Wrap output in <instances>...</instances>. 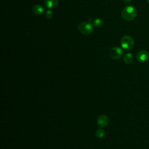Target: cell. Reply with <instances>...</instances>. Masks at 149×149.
<instances>
[{
    "instance_id": "1",
    "label": "cell",
    "mask_w": 149,
    "mask_h": 149,
    "mask_svg": "<svg viewBox=\"0 0 149 149\" xmlns=\"http://www.w3.org/2000/svg\"><path fill=\"white\" fill-rule=\"evenodd\" d=\"M122 18L126 21L133 20L137 15L136 9L132 6H127L125 7L121 13Z\"/></svg>"
},
{
    "instance_id": "2",
    "label": "cell",
    "mask_w": 149,
    "mask_h": 149,
    "mask_svg": "<svg viewBox=\"0 0 149 149\" xmlns=\"http://www.w3.org/2000/svg\"><path fill=\"white\" fill-rule=\"evenodd\" d=\"M121 45L125 50H130L133 47L134 40L133 38L129 35L124 36L121 39Z\"/></svg>"
},
{
    "instance_id": "3",
    "label": "cell",
    "mask_w": 149,
    "mask_h": 149,
    "mask_svg": "<svg viewBox=\"0 0 149 149\" xmlns=\"http://www.w3.org/2000/svg\"><path fill=\"white\" fill-rule=\"evenodd\" d=\"M78 30L82 34L89 35L92 33L93 27L89 22H83L79 25Z\"/></svg>"
},
{
    "instance_id": "4",
    "label": "cell",
    "mask_w": 149,
    "mask_h": 149,
    "mask_svg": "<svg viewBox=\"0 0 149 149\" xmlns=\"http://www.w3.org/2000/svg\"><path fill=\"white\" fill-rule=\"evenodd\" d=\"M109 56L111 58L115 60H119L123 56L122 49L118 47H112L109 51Z\"/></svg>"
},
{
    "instance_id": "5",
    "label": "cell",
    "mask_w": 149,
    "mask_h": 149,
    "mask_svg": "<svg viewBox=\"0 0 149 149\" xmlns=\"http://www.w3.org/2000/svg\"><path fill=\"white\" fill-rule=\"evenodd\" d=\"M149 58V53L147 51L142 49L139 51L136 54V60L139 62H144Z\"/></svg>"
},
{
    "instance_id": "6",
    "label": "cell",
    "mask_w": 149,
    "mask_h": 149,
    "mask_svg": "<svg viewBox=\"0 0 149 149\" xmlns=\"http://www.w3.org/2000/svg\"><path fill=\"white\" fill-rule=\"evenodd\" d=\"M109 122L108 117L106 115H101L99 116L97 119V125L102 128L106 127Z\"/></svg>"
},
{
    "instance_id": "7",
    "label": "cell",
    "mask_w": 149,
    "mask_h": 149,
    "mask_svg": "<svg viewBox=\"0 0 149 149\" xmlns=\"http://www.w3.org/2000/svg\"><path fill=\"white\" fill-rule=\"evenodd\" d=\"M59 3V0H45L44 4L45 6L48 9L55 8Z\"/></svg>"
},
{
    "instance_id": "8",
    "label": "cell",
    "mask_w": 149,
    "mask_h": 149,
    "mask_svg": "<svg viewBox=\"0 0 149 149\" xmlns=\"http://www.w3.org/2000/svg\"><path fill=\"white\" fill-rule=\"evenodd\" d=\"M32 12L36 15H40L44 12V8L40 4L35 5L32 8Z\"/></svg>"
},
{
    "instance_id": "9",
    "label": "cell",
    "mask_w": 149,
    "mask_h": 149,
    "mask_svg": "<svg viewBox=\"0 0 149 149\" xmlns=\"http://www.w3.org/2000/svg\"><path fill=\"white\" fill-rule=\"evenodd\" d=\"M104 25V21L102 18H96L93 21V25L97 28H101Z\"/></svg>"
},
{
    "instance_id": "10",
    "label": "cell",
    "mask_w": 149,
    "mask_h": 149,
    "mask_svg": "<svg viewBox=\"0 0 149 149\" xmlns=\"http://www.w3.org/2000/svg\"><path fill=\"white\" fill-rule=\"evenodd\" d=\"M133 60V56L131 53H127L124 57V61L126 64H130Z\"/></svg>"
},
{
    "instance_id": "11",
    "label": "cell",
    "mask_w": 149,
    "mask_h": 149,
    "mask_svg": "<svg viewBox=\"0 0 149 149\" xmlns=\"http://www.w3.org/2000/svg\"><path fill=\"white\" fill-rule=\"evenodd\" d=\"M95 135H96V136L98 138H103L104 136H105V132L104 130L102 128H99L97 130H96V132H95Z\"/></svg>"
},
{
    "instance_id": "12",
    "label": "cell",
    "mask_w": 149,
    "mask_h": 149,
    "mask_svg": "<svg viewBox=\"0 0 149 149\" xmlns=\"http://www.w3.org/2000/svg\"><path fill=\"white\" fill-rule=\"evenodd\" d=\"M53 16V13L51 10H47L46 13H45V17L48 19H51Z\"/></svg>"
},
{
    "instance_id": "13",
    "label": "cell",
    "mask_w": 149,
    "mask_h": 149,
    "mask_svg": "<svg viewBox=\"0 0 149 149\" xmlns=\"http://www.w3.org/2000/svg\"><path fill=\"white\" fill-rule=\"evenodd\" d=\"M123 2L125 3V4H129L132 3V0H122Z\"/></svg>"
},
{
    "instance_id": "14",
    "label": "cell",
    "mask_w": 149,
    "mask_h": 149,
    "mask_svg": "<svg viewBox=\"0 0 149 149\" xmlns=\"http://www.w3.org/2000/svg\"><path fill=\"white\" fill-rule=\"evenodd\" d=\"M147 3L149 4V0H147Z\"/></svg>"
}]
</instances>
